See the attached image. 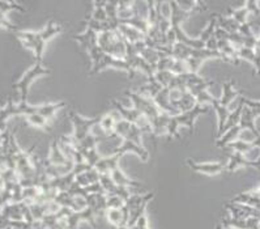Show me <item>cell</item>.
Instances as JSON below:
<instances>
[{
    "instance_id": "1",
    "label": "cell",
    "mask_w": 260,
    "mask_h": 229,
    "mask_svg": "<svg viewBox=\"0 0 260 229\" xmlns=\"http://www.w3.org/2000/svg\"><path fill=\"white\" fill-rule=\"evenodd\" d=\"M62 31V26L55 22V21H48L45 29L39 31H27V30H16L13 33L18 38V41L30 49L34 54L35 63H42L43 59V51L47 45V42L52 39L55 35H58Z\"/></svg>"
},
{
    "instance_id": "2",
    "label": "cell",
    "mask_w": 260,
    "mask_h": 229,
    "mask_svg": "<svg viewBox=\"0 0 260 229\" xmlns=\"http://www.w3.org/2000/svg\"><path fill=\"white\" fill-rule=\"evenodd\" d=\"M209 109L204 105H196L195 108L190 111H186V113H179L177 115H173L170 117V121H169L168 125V135L170 138H175V139H179L178 135V129L185 126L191 131V134L195 130V122L196 119L200 117L202 114H206L208 113Z\"/></svg>"
},
{
    "instance_id": "3",
    "label": "cell",
    "mask_w": 260,
    "mask_h": 229,
    "mask_svg": "<svg viewBox=\"0 0 260 229\" xmlns=\"http://www.w3.org/2000/svg\"><path fill=\"white\" fill-rule=\"evenodd\" d=\"M98 46L107 55L118 59H126L127 41L120 34L119 30L103 31L98 34Z\"/></svg>"
},
{
    "instance_id": "4",
    "label": "cell",
    "mask_w": 260,
    "mask_h": 229,
    "mask_svg": "<svg viewBox=\"0 0 260 229\" xmlns=\"http://www.w3.org/2000/svg\"><path fill=\"white\" fill-rule=\"evenodd\" d=\"M48 73H50V70L46 68L42 63H35L34 66L30 67V68L22 75V77L18 80L17 83L13 84L14 89L17 90L18 93H20L21 102H27L29 89H30L31 83H33L37 77L45 76V75H48Z\"/></svg>"
},
{
    "instance_id": "5",
    "label": "cell",
    "mask_w": 260,
    "mask_h": 229,
    "mask_svg": "<svg viewBox=\"0 0 260 229\" xmlns=\"http://www.w3.org/2000/svg\"><path fill=\"white\" fill-rule=\"evenodd\" d=\"M127 97L130 98L134 104V108L136 110H139L141 114H144L149 119V122H153L154 119L157 118L158 115L161 114V110L156 106V104L153 102V100L149 97H145L143 94L140 93H135L132 90H126L124 92Z\"/></svg>"
},
{
    "instance_id": "6",
    "label": "cell",
    "mask_w": 260,
    "mask_h": 229,
    "mask_svg": "<svg viewBox=\"0 0 260 229\" xmlns=\"http://www.w3.org/2000/svg\"><path fill=\"white\" fill-rule=\"evenodd\" d=\"M69 118H71L72 123H73V134H72V136L75 138L77 143L81 142L82 139H85L86 136L90 134V130L101 121L99 117H97V118H85V117L77 114L75 111L69 113Z\"/></svg>"
},
{
    "instance_id": "7",
    "label": "cell",
    "mask_w": 260,
    "mask_h": 229,
    "mask_svg": "<svg viewBox=\"0 0 260 229\" xmlns=\"http://www.w3.org/2000/svg\"><path fill=\"white\" fill-rule=\"evenodd\" d=\"M107 67H113V68H118V70L124 71V72L128 73V77H130V79H134L135 72H136V71L128 64V62H127L126 59H118V58H114V56L105 54L97 64L92 66V68H90V75H97V73H99L101 71L107 68Z\"/></svg>"
},
{
    "instance_id": "8",
    "label": "cell",
    "mask_w": 260,
    "mask_h": 229,
    "mask_svg": "<svg viewBox=\"0 0 260 229\" xmlns=\"http://www.w3.org/2000/svg\"><path fill=\"white\" fill-rule=\"evenodd\" d=\"M143 134L144 132L141 131L139 126L128 121H124V119L118 121L117 125H115V135L120 136L123 140L136 143L139 146H143V143H141Z\"/></svg>"
},
{
    "instance_id": "9",
    "label": "cell",
    "mask_w": 260,
    "mask_h": 229,
    "mask_svg": "<svg viewBox=\"0 0 260 229\" xmlns=\"http://www.w3.org/2000/svg\"><path fill=\"white\" fill-rule=\"evenodd\" d=\"M212 58H219V59H224V56L220 54V52L211 51L208 49H194L192 50L191 58L187 60V66H189V70L191 73H198L199 68L202 66L203 63L208 59H212Z\"/></svg>"
},
{
    "instance_id": "10",
    "label": "cell",
    "mask_w": 260,
    "mask_h": 229,
    "mask_svg": "<svg viewBox=\"0 0 260 229\" xmlns=\"http://www.w3.org/2000/svg\"><path fill=\"white\" fill-rule=\"evenodd\" d=\"M187 165L190 169H192L196 173L206 174V176H219L225 170V165L223 163H196L195 160L187 159Z\"/></svg>"
},
{
    "instance_id": "11",
    "label": "cell",
    "mask_w": 260,
    "mask_h": 229,
    "mask_svg": "<svg viewBox=\"0 0 260 229\" xmlns=\"http://www.w3.org/2000/svg\"><path fill=\"white\" fill-rule=\"evenodd\" d=\"M114 155H118L119 157L124 156L126 153H134L137 157L143 161H148L149 160V152H148L143 146H139L136 143L130 142V140H123L119 146L114 150Z\"/></svg>"
},
{
    "instance_id": "12",
    "label": "cell",
    "mask_w": 260,
    "mask_h": 229,
    "mask_svg": "<svg viewBox=\"0 0 260 229\" xmlns=\"http://www.w3.org/2000/svg\"><path fill=\"white\" fill-rule=\"evenodd\" d=\"M226 210L230 212L232 218L236 219H250V218H260V211L254 207L246 205H241V203H228Z\"/></svg>"
},
{
    "instance_id": "13",
    "label": "cell",
    "mask_w": 260,
    "mask_h": 229,
    "mask_svg": "<svg viewBox=\"0 0 260 229\" xmlns=\"http://www.w3.org/2000/svg\"><path fill=\"white\" fill-rule=\"evenodd\" d=\"M153 102L162 113H166V114L171 115V117L179 114V111L173 106V104H171L170 89H169V88H162V89L153 97Z\"/></svg>"
},
{
    "instance_id": "14",
    "label": "cell",
    "mask_w": 260,
    "mask_h": 229,
    "mask_svg": "<svg viewBox=\"0 0 260 229\" xmlns=\"http://www.w3.org/2000/svg\"><path fill=\"white\" fill-rule=\"evenodd\" d=\"M106 218L109 223L114 227V229L123 228V227L128 226V220H130V211L124 206L123 209H107Z\"/></svg>"
},
{
    "instance_id": "15",
    "label": "cell",
    "mask_w": 260,
    "mask_h": 229,
    "mask_svg": "<svg viewBox=\"0 0 260 229\" xmlns=\"http://www.w3.org/2000/svg\"><path fill=\"white\" fill-rule=\"evenodd\" d=\"M240 168H254V161L247 159L243 153L233 151L232 153H229V161L225 165V170H228L229 173H233Z\"/></svg>"
},
{
    "instance_id": "16",
    "label": "cell",
    "mask_w": 260,
    "mask_h": 229,
    "mask_svg": "<svg viewBox=\"0 0 260 229\" xmlns=\"http://www.w3.org/2000/svg\"><path fill=\"white\" fill-rule=\"evenodd\" d=\"M73 39H75L86 52H89L94 46L98 45V34H97L96 31L90 30V29H86V30H84L82 33H80V34L73 35Z\"/></svg>"
},
{
    "instance_id": "17",
    "label": "cell",
    "mask_w": 260,
    "mask_h": 229,
    "mask_svg": "<svg viewBox=\"0 0 260 229\" xmlns=\"http://www.w3.org/2000/svg\"><path fill=\"white\" fill-rule=\"evenodd\" d=\"M255 114L253 113L250 108H247L245 106L242 111V117H241V122H240V126L242 130H247V131H250L254 136H255V139L259 138L260 136V132L258 131L257 126H255Z\"/></svg>"
},
{
    "instance_id": "18",
    "label": "cell",
    "mask_w": 260,
    "mask_h": 229,
    "mask_svg": "<svg viewBox=\"0 0 260 229\" xmlns=\"http://www.w3.org/2000/svg\"><path fill=\"white\" fill-rule=\"evenodd\" d=\"M111 102H113V106L115 108V110L119 113L120 117H122V119H124V121H128V122H131V123H135V125H137V122L140 121V118L144 115V114H141L140 111L136 110L135 108H132V109L126 108V106H123V105L120 104V102H118L117 100H113Z\"/></svg>"
},
{
    "instance_id": "19",
    "label": "cell",
    "mask_w": 260,
    "mask_h": 229,
    "mask_svg": "<svg viewBox=\"0 0 260 229\" xmlns=\"http://www.w3.org/2000/svg\"><path fill=\"white\" fill-rule=\"evenodd\" d=\"M119 160L120 157L118 155H111L109 157H102L99 160L96 168L99 172V174H111V172L119 168Z\"/></svg>"
},
{
    "instance_id": "20",
    "label": "cell",
    "mask_w": 260,
    "mask_h": 229,
    "mask_svg": "<svg viewBox=\"0 0 260 229\" xmlns=\"http://www.w3.org/2000/svg\"><path fill=\"white\" fill-rule=\"evenodd\" d=\"M48 163L52 165H67L72 163L67 157L64 156L62 148L59 146L58 140H52L51 146H50V153H48Z\"/></svg>"
},
{
    "instance_id": "21",
    "label": "cell",
    "mask_w": 260,
    "mask_h": 229,
    "mask_svg": "<svg viewBox=\"0 0 260 229\" xmlns=\"http://www.w3.org/2000/svg\"><path fill=\"white\" fill-rule=\"evenodd\" d=\"M118 30H119L120 34L123 35V38L126 39L127 42H130V43H136V42L145 41V38H147V35L144 34V33H141V31L137 30V29L132 28L130 25L120 24Z\"/></svg>"
},
{
    "instance_id": "22",
    "label": "cell",
    "mask_w": 260,
    "mask_h": 229,
    "mask_svg": "<svg viewBox=\"0 0 260 229\" xmlns=\"http://www.w3.org/2000/svg\"><path fill=\"white\" fill-rule=\"evenodd\" d=\"M110 176H111V178H113L114 182H115L118 186H120V188L130 189V188H140L141 186V184L139 182V181H135V180H132V178L128 177V176H126V174L120 170V168L113 170Z\"/></svg>"
},
{
    "instance_id": "23",
    "label": "cell",
    "mask_w": 260,
    "mask_h": 229,
    "mask_svg": "<svg viewBox=\"0 0 260 229\" xmlns=\"http://www.w3.org/2000/svg\"><path fill=\"white\" fill-rule=\"evenodd\" d=\"M240 96V92L234 89L233 81H225L223 83V97L220 98V102L223 105V108L229 109V105Z\"/></svg>"
},
{
    "instance_id": "24",
    "label": "cell",
    "mask_w": 260,
    "mask_h": 229,
    "mask_svg": "<svg viewBox=\"0 0 260 229\" xmlns=\"http://www.w3.org/2000/svg\"><path fill=\"white\" fill-rule=\"evenodd\" d=\"M0 214L5 216L7 219L13 220V222H22L24 220L21 203H8L7 206H4L1 209Z\"/></svg>"
},
{
    "instance_id": "25",
    "label": "cell",
    "mask_w": 260,
    "mask_h": 229,
    "mask_svg": "<svg viewBox=\"0 0 260 229\" xmlns=\"http://www.w3.org/2000/svg\"><path fill=\"white\" fill-rule=\"evenodd\" d=\"M170 117L171 115L166 114V113H162L158 115L157 118L154 119L152 122V134L154 136H160V135H165V134H168V125H169V121H170Z\"/></svg>"
},
{
    "instance_id": "26",
    "label": "cell",
    "mask_w": 260,
    "mask_h": 229,
    "mask_svg": "<svg viewBox=\"0 0 260 229\" xmlns=\"http://www.w3.org/2000/svg\"><path fill=\"white\" fill-rule=\"evenodd\" d=\"M243 109H245V105H243L242 101H241L240 98H238V106H237V108L234 109L233 111H230L229 117H228V119H226L225 126H224L223 132H221V136H223L224 132H226V131H228V130L233 129V127H236V126L240 125Z\"/></svg>"
},
{
    "instance_id": "27",
    "label": "cell",
    "mask_w": 260,
    "mask_h": 229,
    "mask_svg": "<svg viewBox=\"0 0 260 229\" xmlns=\"http://www.w3.org/2000/svg\"><path fill=\"white\" fill-rule=\"evenodd\" d=\"M233 203H241V205H246L254 207L260 211V197L258 194H255L254 191L250 193H241L233 198Z\"/></svg>"
},
{
    "instance_id": "28",
    "label": "cell",
    "mask_w": 260,
    "mask_h": 229,
    "mask_svg": "<svg viewBox=\"0 0 260 229\" xmlns=\"http://www.w3.org/2000/svg\"><path fill=\"white\" fill-rule=\"evenodd\" d=\"M216 18H217V26L221 29H224L225 31H228L229 34L232 33H238L240 31L241 25L237 22L234 18L229 17V16H223L220 13H215Z\"/></svg>"
},
{
    "instance_id": "29",
    "label": "cell",
    "mask_w": 260,
    "mask_h": 229,
    "mask_svg": "<svg viewBox=\"0 0 260 229\" xmlns=\"http://www.w3.org/2000/svg\"><path fill=\"white\" fill-rule=\"evenodd\" d=\"M173 106H174L179 113H186V111H190L192 109L195 108L198 102H196V98L192 96L190 92L183 94V97L179 98L178 101H174V102H171Z\"/></svg>"
},
{
    "instance_id": "30",
    "label": "cell",
    "mask_w": 260,
    "mask_h": 229,
    "mask_svg": "<svg viewBox=\"0 0 260 229\" xmlns=\"http://www.w3.org/2000/svg\"><path fill=\"white\" fill-rule=\"evenodd\" d=\"M241 132H242V129H241L240 125L233 127V129L228 130L226 132H224L223 136H220L219 139L216 140V147H219V148H226L230 143L234 142V140L241 135Z\"/></svg>"
},
{
    "instance_id": "31",
    "label": "cell",
    "mask_w": 260,
    "mask_h": 229,
    "mask_svg": "<svg viewBox=\"0 0 260 229\" xmlns=\"http://www.w3.org/2000/svg\"><path fill=\"white\" fill-rule=\"evenodd\" d=\"M117 119L114 117V114H106L103 115L101 121H99V126L103 131V135L106 138H115V125H117Z\"/></svg>"
},
{
    "instance_id": "32",
    "label": "cell",
    "mask_w": 260,
    "mask_h": 229,
    "mask_svg": "<svg viewBox=\"0 0 260 229\" xmlns=\"http://www.w3.org/2000/svg\"><path fill=\"white\" fill-rule=\"evenodd\" d=\"M106 139H107L106 136L92 135V134H89V135L86 136L85 139H82L81 142L77 143V146H76V150L80 151L81 153H84V152H86V151L96 148L97 144H98L99 142H102V140H106Z\"/></svg>"
},
{
    "instance_id": "33",
    "label": "cell",
    "mask_w": 260,
    "mask_h": 229,
    "mask_svg": "<svg viewBox=\"0 0 260 229\" xmlns=\"http://www.w3.org/2000/svg\"><path fill=\"white\" fill-rule=\"evenodd\" d=\"M65 108L64 101H59V102H51V104H42L39 105V110H38V114L45 117L46 119L52 118L55 115V113H58L59 110Z\"/></svg>"
},
{
    "instance_id": "34",
    "label": "cell",
    "mask_w": 260,
    "mask_h": 229,
    "mask_svg": "<svg viewBox=\"0 0 260 229\" xmlns=\"http://www.w3.org/2000/svg\"><path fill=\"white\" fill-rule=\"evenodd\" d=\"M192 50L191 47H189V46L183 45V43H179V42H177L174 45V47H173V58H174L175 60H182V62H187V60L191 58V54H192Z\"/></svg>"
},
{
    "instance_id": "35",
    "label": "cell",
    "mask_w": 260,
    "mask_h": 229,
    "mask_svg": "<svg viewBox=\"0 0 260 229\" xmlns=\"http://www.w3.org/2000/svg\"><path fill=\"white\" fill-rule=\"evenodd\" d=\"M94 8H93L92 16L90 17L93 20L98 21V22H107V13H106V1H94L93 3Z\"/></svg>"
},
{
    "instance_id": "36",
    "label": "cell",
    "mask_w": 260,
    "mask_h": 229,
    "mask_svg": "<svg viewBox=\"0 0 260 229\" xmlns=\"http://www.w3.org/2000/svg\"><path fill=\"white\" fill-rule=\"evenodd\" d=\"M26 121L29 122V125L38 127V129L43 130L46 132H51V127L47 123V119L45 117H42L39 114H33V115H27Z\"/></svg>"
},
{
    "instance_id": "37",
    "label": "cell",
    "mask_w": 260,
    "mask_h": 229,
    "mask_svg": "<svg viewBox=\"0 0 260 229\" xmlns=\"http://www.w3.org/2000/svg\"><path fill=\"white\" fill-rule=\"evenodd\" d=\"M226 148H229V150L234 151V152H240V153H249L251 152L253 150H255L253 147L250 142H247V140H242V139H238V140H234L229 144V146L226 147Z\"/></svg>"
},
{
    "instance_id": "38",
    "label": "cell",
    "mask_w": 260,
    "mask_h": 229,
    "mask_svg": "<svg viewBox=\"0 0 260 229\" xmlns=\"http://www.w3.org/2000/svg\"><path fill=\"white\" fill-rule=\"evenodd\" d=\"M228 14H229V17L234 18V20L238 22L240 25L246 24L247 22V18H249V9L246 7H242V8H237V9H228Z\"/></svg>"
},
{
    "instance_id": "39",
    "label": "cell",
    "mask_w": 260,
    "mask_h": 229,
    "mask_svg": "<svg viewBox=\"0 0 260 229\" xmlns=\"http://www.w3.org/2000/svg\"><path fill=\"white\" fill-rule=\"evenodd\" d=\"M216 28H217V18H216V16L213 14L212 17H211V20H209L208 25L206 26V29L200 33V35H199V38L202 39L204 43H207V42L209 41V39L212 38L213 35H215V31H216Z\"/></svg>"
},
{
    "instance_id": "40",
    "label": "cell",
    "mask_w": 260,
    "mask_h": 229,
    "mask_svg": "<svg viewBox=\"0 0 260 229\" xmlns=\"http://www.w3.org/2000/svg\"><path fill=\"white\" fill-rule=\"evenodd\" d=\"M140 56L147 60V62L149 63L152 67H154V68L157 66L158 60L161 59V54L156 49H152V47H147L145 50H143V51L140 52Z\"/></svg>"
},
{
    "instance_id": "41",
    "label": "cell",
    "mask_w": 260,
    "mask_h": 229,
    "mask_svg": "<svg viewBox=\"0 0 260 229\" xmlns=\"http://www.w3.org/2000/svg\"><path fill=\"white\" fill-rule=\"evenodd\" d=\"M175 75L171 71H158L154 75V79L157 81L162 88H169V85L171 84V81L174 80Z\"/></svg>"
},
{
    "instance_id": "42",
    "label": "cell",
    "mask_w": 260,
    "mask_h": 229,
    "mask_svg": "<svg viewBox=\"0 0 260 229\" xmlns=\"http://www.w3.org/2000/svg\"><path fill=\"white\" fill-rule=\"evenodd\" d=\"M237 51H238V56H240V59L249 60V62L253 63L254 66H255V63H257L255 50L250 49V47H246V46H242V47H240V49H237Z\"/></svg>"
},
{
    "instance_id": "43",
    "label": "cell",
    "mask_w": 260,
    "mask_h": 229,
    "mask_svg": "<svg viewBox=\"0 0 260 229\" xmlns=\"http://www.w3.org/2000/svg\"><path fill=\"white\" fill-rule=\"evenodd\" d=\"M82 156H84V160H85V163H88L92 168H94L97 165L99 160L102 159V155L97 151V148H93V150L86 151V152L82 153Z\"/></svg>"
},
{
    "instance_id": "44",
    "label": "cell",
    "mask_w": 260,
    "mask_h": 229,
    "mask_svg": "<svg viewBox=\"0 0 260 229\" xmlns=\"http://www.w3.org/2000/svg\"><path fill=\"white\" fill-rule=\"evenodd\" d=\"M175 59L173 56H161V59L158 60L157 66H156V72L158 71H171L174 66Z\"/></svg>"
},
{
    "instance_id": "45",
    "label": "cell",
    "mask_w": 260,
    "mask_h": 229,
    "mask_svg": "<svg viewBox=\"0 0 260 229\" xmlns=\"http://www.w3.org/2000/svg\"><path fill=\"white\" fill-rule=\"evenodd\" d=\"M126 201L119 195H107V209H123Z\"/></svg>"
},
{
    "instance_id": "46",
    "label": "cell",
    "mask_w": 260,
    "mask_h": 229,
    "mask_svg": "<svg viewBox=\"0 0 260 229\" xmlns=\"http://www.w3.org/2000/svg\"><path fill=\"white\" fill-rule=\"evenodd\" d=\"M238 98L242 101L245 106H247V108H250L251 110H253L255 117H260V101L250 100V98L245 97V96H241V94L238 96Z\"/></svg>"
},
{
    "instance_id": "47",
    "label": "cell",
    "mask_w": 260,
    "mask_h": 229,
    "mask_svg": "<svg viewBox=\"0 0 260 229\" xmlns=\"http://www.w3.org/2000/svg\"><path fill=\"white\" fill-rule=\"evenodd\" d=\"M55 202L60 205L62 207H68L72 210V206H73V197L68 194V191H64V193H59L58 197L55 198Z\"/></svg>"
},
{
    "instance_id": "48",
    "label": "cell",
    "mask_w": 260,
    "mask_h": 229,
    "mask_svg": "<svg viewBox=\"0 0 260 229\" xmlns=\"http://www.w3.org/2000/svg\"><path fill=\"white\" fill-rule=\"evenodd\" d=\"M58 216L56 214H48L46 215L43 219L41 220V224H42V228H46V229H55L56 228V224H58Z\"/></svg>"
},
{
    "instance_id": "49",
    "label": "cell",
    "mask_w": 260,
    "mask_h": 229,
    "mask_svg": "<svg viewBox=\"0 0 260 229\" xmlns=\"http://www.w3.org/2000/svg\"><path fill=\"white\" fill-rule=\"evenodd\" d=\"M171 72L174 75H185V73H189V66H187V62H182V60H175L174 66L171 68Z\"/></svg>"
},
{
    "instance_id": "50",
    "label": "cell",
    "mask_w": 260,
    "mask_h": 229,
    "mask_svg": "<svg viewBox=\"0 0 260 229\" xmlns=\"http://www.w3.org/2000/svg\"><path fill=\"white\" fill-rule=\"evenodd\" d=\"M68 194L71 195V197H84V198H86L88 197V193H86L85 188H81L79 184H76V182H73V184L71 185V188L68 189Z\"/></svg>"
},
{
    "instance_id": "51",
    "label": "cell",
    "mask_w": 260,
    "mask_h": 229,
    "mask_svg": "<svg viewBox=\"0 0 260 229\" xmlns=\"http://www.w3.org/2000/svg\"><path fill=\"white\" fill-rule=\"evenodd\" d=\"M88 207L86 198L84 197H75L73 198V206H72V211L73 212H81Z\"/></svg>"
},
{
    "instance_id": "52",
    "label": "cell",
    "mask_w": 260,
    "mask_h": 229,
    "mask_svg": "<svg viewBox=\"0 0 260 229\" xmlns=\"http://www.w3.org/2000/svg\"><path fill=\"white\" fill-rule=\"evenodd\" d=\"M178 4L181 5L182 8H183V9L187 10V12H190V13H192V10H195V9H198V10L204 9V8H202L203 3H200V1H181V3L178 1Z\"/></svg>"
},
{
    "instance_id": "53",
    "label": "cell",
    "mask_w": 260,
    "mask_h": 229,
    "mask_svg": "<svg viewBox=\"0 0 260 229\" xmlns=\"http://www.w3.org/2000/svg\"><path fill=\"white\" fill-rule=\"evenodd\" d=\"M84 173H85L86 178H88V181H89V184H96V182H99L101 174H99V172L96 169V168H93V169L88 170V172H84Z\"/></svg>"
},
{
    "instance_id": "54",
    "label": "cell",
    "mask_w": 260,
    "mask_h": 229,
    "mask_svg": "<svg viewBox=\"0 0 260 229\" xmlns=\"http://www.w3.org/2000/svg\"><path fill=\"white\" fill-rule=\"evenodd\" d=\"M85 190L88 194H102V193H105V190H103V188H102V185L99 184V182H96V184H90L89 186H86ZM105 194H106V193H105Z\"/></svg>"
},
{
    "instance_id": "55",
    "label": "cell",
    "mask_w": 260,
    "mask_h": 229,
    "mask_svg": "<svg viewBox=\"0 0 260 229\" xmlns=\"http://www.w3.org/2000/svg\"><path fill=\"white\" fill-rule=\"evenodd\" d=\"M130 228V227H128ZM130 229H151L149 228V224H148V216L147 214H144L140 219L137 220L136 224L134 227H131Z\"/></svg>"
},
{
    "instance_id": "56",
    "label": "cell",
    "mask_w": 260,
    "mask_h": 229,
    "mask_svg": "<svg viewBox=\"0 0 260 229\" xmlns=\"http://www.w3.org/2000/svg\"><path fill=\"white\" fill-rule=\"evenodd\" d=\"M240 33H241V34H242V35H245V37H254L253 30H251L250 25L247 24V22H246V24L241 25Z\"/></svg>"
},
{
    "instance_id": "57",
    "label": "cell",
    "mask_w": 260,
    "mask_h": 229,
    "mask_svg": "<svg viewBox=\"0 0 260 229\" xmlns=\"http://www.w3.org/2000/svg\"><path fill=\"white\" fill-rule=\"evenodd\" d=\"M253 161H254V168L258 170H260V155L257 157V159L253 160Z\"/></svg>"
},
{
    "instance_id": "58",
    "label": "cell",
    "mask_w": 260,
    "mask_h": 229,
    "mask_svg": "<svg viewBox=\"0 0 260 229\" xmlns=\"http://www.w3.org/2000/svg\"><path fill=\"white\" fill-rule=\"evenodd\" d=\"M251 144H253L254 148H258V150H260V136H259V138H257L255 140H253V142H251Z\"/></svg>"
},
{
    "instance_id": "59",
    "label": "cell",
    "mask_w": 260,
    "mask_h": 229,
    "mask_svg": "<svg viewBox=\"0 0 260 229\" xmlns=\"http://www.w3.org/2000/svg\"><path fill=\"white\" fill-rule=\"evenodd\" d=\"M4 189H5V182H4V180L0 176V193H3Z\"/></svg>"
},
{
    "instance_id": "60",
    "label": "cell",
    "mask_w": 260,
    "mask_h": 229,
    "mask_svg": "<svg viewBox=\"0 0 260 229\" xmlns=\"http://www.w3.org/2000/svg\"><path fill=\"white\" fill-rule=\"evenodd\" d=\"M216 229H234V228H224L223 226H219V227H217V228H216Z\"/></svg>"
},
{
    "instance_id": "61",
    "label": "cell",
    "mask_w": 260,
    "mask_h": 229,
    "mask_svg": "<svg viewBox=\"0 0 260 229\" xmlns=\"http://www.w3.org/2000/svg\"><path fill=\"white\" fill-rule=\"evenodd\" d=\"M254 193H255V194H258V195H259V197H260V188L258 189V190H255V191H254Z\"/></svg>"
},
{
    "instance_id": "62",
    "label": "cell",
    "mask_w": 260,
    "mask_h": 229,
    "mask_svg": "<svg viewBox=\"0 0 260 229\" xmlns=\"http://www.w3.org/2000/svg\"><path fill=\"white\" fill-rule=\"evenodd\" d=\"M5 229H12V228H5Z\"/></svg>"
}]
</instances>
